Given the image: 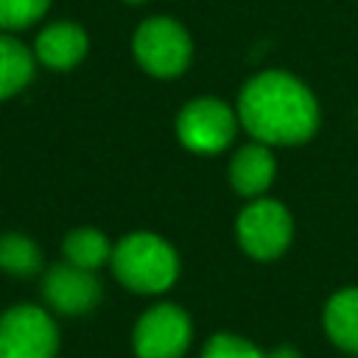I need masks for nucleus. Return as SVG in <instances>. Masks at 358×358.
I'll return each mask as SVG.
<instances>
[{"instance_id":"f8f14e48","label":"nucleus","mask_w":358,"mask_h":358,"mask_svg":"<svg viewBox=\"0 0 358 358\" xmlns=\"http://www.w3.org/2000/svg\"><path fill=\"white\" fill-rule=\"evenodd\" d=\"M34 78V53L11 34H0V101L25 90Z\"/></svg>"},{"instance_id":"2eb2a0df","label":"nucleus","mask_w":358,"mask_h":358,"mask_svg":"<svg viewBox=\"0 0 358 358\" xmlns=\"http://www.w3.org/2000/svg\"><path fill=\"white\" fill-rule=\"evenodd\" d=\"M50 0H0V31H22L45 17Z\"/></svg>"},{"instance_id":"ddd939ff","label":"nucleus","mask_w":358,"mask_h":358,"mask_svg":"<svg viewBox=\"0 0 358 358\" xmlns=\"http://www.w3.org/2000/svg\"><path fill=\"white\" fill-rule=\"evenodd\" d=\"M62 252H64V260L78 266V268H87V271H95L101 268L103 263L112 260V243L109 238L95 229V227H78V229H70L64 235V243H62Z\"/></svg>"},{"instance_id":"4468645a","label":"nucleus","mask_w":358,"mask_h":358,"mask_svg":"<svg viewBox=\"0 0 358 358\" xmlns=\"http://www.w3.org/2000/svg\"><path fill=\"white\" fill-rule=\"evenodd\" d=\"M0 268L20 280L34 277L42 268V252L22 232H3L0 235Z\"/></svg>"},{"instance_id":"7ed1b4c3","label":"nucleus","mask_w":358,"mask_h":358,"mask_svg":"<svg viewBox=\"0 0 358 358\" xmlns=\"http://www.w3.org/2000/svg\"><path fill=\"white\" fill-rule=\"evenodd\" d=\"M131 50L137 64L154 78H176L193 59V42L182 22L171 17H148L137 25Z\"/></svg>"},{"instance_id":"20e7f679","label":"nucleus","mask_w":358,"mask_h":358,"mask_svg":"<svg viewBox=\"0 0 358 358\" xmlns=\"http://www.w3.org/2000/svg\"><path fill=\"white\" fill-rule=\"evenodd\" d=\"M238 112L213 95L187 101L176 115L179 143L193 154H221L238 131Z\"/></svg>"},{"instance_id":"6ab92c4d","label":"nucleus","mask_w":358,"mask_h":358,"mask_svg":"<svg viewBox=\"0 0 358 358\" xmlns=\"http://www.w3.org/2000/svg\"><path fill=\"white\" fill-rule=\"evenodd\" d=\"M355 358H358V355H355Z\"/></svg>"},{"instance_id":"0eeeda50","label":"nucleus","mask_w":358,"mask_h":358,"mask_svg":"<svg viewBox=\"0 0 358 358\" xmlns=\"http://www.w3.org/2000/svg\"><path fill=\"white\" fill-rule=\"evenodd\" d=\"M193 324L185 308L173 302H157L140 313L131 347L137 358H182L190 347Z\"/></svg>"},{"instance_id":"f03ea898","label":"nucleus","mask_w":358,"mask_h":358,"mask_svg":"<svg viewBox=\"0 0 358 358\" xmlns=\"http://www.w3.org/2000/svg\"><path fill=\"white\" fill-rule=\"evenodd\" d=\"M112 274L134 294H162L179 277L176 249L157 232H129L112 246Z\"/></svg>"},{"instance_id":"39448f33","label":"nucleus","mask_w":358,"mask_h":358,"mask_svg":"<svg viewBox=\"0 0 358 358\" xmlns=\"http://www.w3.org/2000/svg\"><path fill=\"white\" fill-rule=\"evenodd\" d=\"M235 232L241 249L249 257L274 260L288 249L294 238V218L282 201L257 196L241 210L235 221Z\"/></svg>"},{"instance_id":"a211bd4d","label":"nucleus","mask_w":358,"mask_h":358,"mask_svg":"<svg viewBox=\"0 0 358 358\" xmlns=\"http://www.w3.org/2000/svg\"><path fill=\"white\" fill-rule=\"evenodd\" d=\"M123 3H145V0H123Z\"/></svg>"},{"instance_id":"f3484780","label":"nucleus","mask_w":358,"mask_h":358,"mask_svg":"<svg viewBox=\"0 0 358 358\" xmlns=\"http://www.w3.org/2000/svg\"><path fill=\"white\" fill-rule=\"evenodd\" d=\"M268 358H299V352L285 344V347H277L274 352H268Z\"/></svg>"},{"instance_id":"f257e3e1","label":"nucleus","mask_w":358,"mask_h":358,"mask_svg":"<svg viewBox=\"0 0 358 358\" xmlns=\"http://www.w3.org/2000/svg\"><path fill=\"white\" fill-rule=\"evenodd\" d=\"M241 126L266 145H299L319 129V103L313 92L285 70L252 76L238 95Z\"/></svg>"},{"instance_id":"6e6552de","label":"nucleus","mask_w":358,"mask_h":358,"mask_svg":"<svg viewBox=\"0 0 358 358\" xmlns=\"http://www.w3.org/2000/svg\"><path fill=\"white\" fill-rule=\"evenodd\" d=\"M42 296L53 310H59L64 316H78V313L92 310L101 302V282H98L95 271L78 268L64 260L45 271Z\"/></svg>"},{"instance_id":"9d476101","label":"nucleus","mask_w":358,"mask_h":358,"mask_svg":"<svg viewBox=\"0 0 358 358\" xmlns=\"http://www.w3.org/2000/svg\"><path fill=\"white\" fill-rule=\"evenodd\" d=\"M274 173H277L274 154L260 140L241 145L229 159V185L235 193H241L246 199L263 196L271 187Z\"/></svg>"},{"instance_id":"9b49d317","label":"nucleus","mask_w":358,"mask_h":358,"mask_svg":"<svg viewBox=\"0 0 358 358\" xmlns=\"http://www.w3.org/2000/svg\"><path fill=\"white\" fill-rule=\"evenodd\" d=\"M327 338L344 350L358 355V288H341L336 291L322 313Z\"/></svg>"},{"instance_id":"dca6fc26","label":"nucleus","mask_w":358,"mask_h":358,"mask_svg":"<svg viewBox=\"0 0 358 358\" xmlns=\"http://www.w3.org/2000/svg\"><path fill=\"white\" fill-rule=\"evenodd\" d=\"M201 358H268V352L257 350L252 341L235 333H215L207 338Z\"/></svg>"},{"instance_id":"1a4fd4ad","label":"nucleus","mask_w":358,"mask_h":358,"mask_svg":"<svg viewBox=\"0 0 358 358\" xmlns=\"http://www.w3.org/2000/svg\"><path fill=\"white\" fill-rule=\"evenodd\" d=\"M87 48H90L87 31L78 22L62 20V22H50L36 34L34 56L50 70H70L87 56Z\"/></svg>"},{"instance_id":"423d86ee","label":"nucleus","mask_w":358,"mask_h":358,"mask_svg":"<svg viewBox=\"0 0 358 358\" xmlns=\"http://www.w3.org/2000/svg\"><path fill=\"white\" fill-rule=\"evenodd\" d=\"M59 327L39 305H14L0 316V358H56Z\"/></svg>"}]
</instances>
